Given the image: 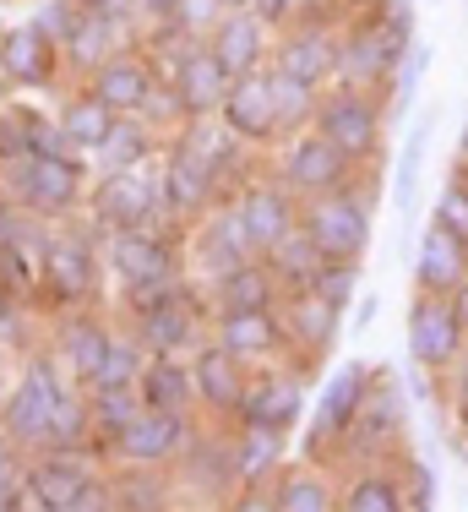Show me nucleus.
<instances>
[{"mask_svg":"<svg viewBox=\"0 0 468 512\" xmlns=\"http://www.w3.org/2000/svg\"><path fill=\"white\" fill-rule=\"evenodd\" d=\"M300 229L322 246L332 262H360L365 246L376 235V191H360L354 197V180L338 191H322V197L300 202Z\"/></svg>","mask_w":468,"mask_h":512,"instance_id":"1","label":"nucleus"},{"mask_svg":"<svg viewBox=\"0 0 468 512\" xmlns=\"http://www.w3.org/2000/svg\"><path fill=\"white\" fill-rule=\"evenodd\" d=\"M11 197L39 218H60L82 202V164L71 153H17L6 158Z\"/></svg>","mask_w":468,"mask_h":512,"instance_id":"2","label":"nucleus"},{"mask_svg":"<svg viewBox=\"0 0 468 512\" xmlns=\"http://www.w3.org/2000/svg\"><path fill=\"white\" fill-rule=\"evenodd\" d=\"M66 393V365L60 355L49 360H28L22 365V382L6 393V436L22 447H49V425H55V404Z\"/></svg>","mask_w":468,"mask_h":512,"instance_id":"3","label":"nucleus"},{"mask_svg":"<svg viewBox=\"0 0 468 512\" xmlns=\"http://www.w3.org/2000/svg\"><path fill=\"white\" fill-rule=\"evenodd\" d=\"M316 131H322L327 142H338L354 164H376L381 131H387V120H381V99H376V93H365V88H343V82H338V93H327V99L316 104Z\"/></svg>","mask_w":468,"mask_h":512,"instance_id":"4","label":"nucleus"},{"mask_svg":"<svg viewBox=\"0 0 468 512\" xmlns=\"http://www.w3.org/2000/svg\"><path fill=\"white\" fill-rule=\"evenodd\" d=\"M468 349V327L458 322L452 311V295H414V311H409V360L425 365L430 376L452 371Z\"/></svg>","mask_w":468,"mask_h":512,"instance_id":"5","label":"nucleus"},{"mask_svg":"<svg viewBox=\"0 0 468 512\" xmlns=\"http://www.w3.org/2000/svg\"><path fill=\"white\" fill-rule=\"evenodd\" d=\"M278 175L289 180V186L300 191V202H305V197H322V191L349 186V180H354V158L311 126V131H294V137H289Z\"/></svg>","mask_w":468,"mask_h":512,"instance_id":"6","label":"nucleus"},{"mask_svg":"<svg viewBox=\"0 0 468 512\" xmlns=\"http://www.w3.org/2000/svg\"><path fill=\"white\" fill-rule=\"evenodd\" d=\"M234 213H240L251 246L267 256L278 240H289L294 229H300V191H294L283 175L278 180H251V186L234 197Z\"/></svg>","mask_w":468,"mask_h":512,"instance_id":"7","label":"nucleus"},{"mask_svg":"<svg viewBox=\"0 0 468 512\" xmlns=\"http://www.w3.org/2000/svg\"><path fill=\"white\" fill-rule=\"evenodd\" d=\"M93 213L104 229H142L164 213V191H158V180L147 175L142 164L104 169V180H98V191H93Z\"/></svg>","mask_w":468,"mask_h":512,"instance_id":"8","label":"nucleus"},{"mask_svg":"<svg viewBox=\"0 0 468 512\" xmlns=\"http://www.w3.org/2000/svg\"><path fill=\"white\" fill-rule=\"evenodd\" d=\"M104 262H109V273H115L126 289H147V284H164V278H180L175 246H169L153 224L115 229V235H109V246H104Z\"/></svg>","mask_w":468,"mask_h":512,"instance_id":"9","label":"nucleus"},{"mask_svg":"<svg viewBox=\"0 0 468 512\" xmlns=\"http://www.w3.org/2000/svg\"><path fill=\"white\" fill-rule=\"evenodd\" d=\"M109 447H115V458L131 463V469H158V463L180 458L191 447V420L186 414H164V409H142Z\"/></svg>","mask_w":468,"mask_h":512,"instance_id":"10","label":"nucleus"},{"mask_svg":"<svg viewBox=\"0 0 468 512\" xmlns=\"http://www.w3.org/2000/svg\"><path fill=\"white\" fill-rule=\"evenodd\" d=\"M218 120H224V126L245 142V148L283 137V126H278V104H273V66L234 77V82H229V93H224V109H218Z\"/></svg>","mask_w":468,"mask_h":512,"instance_id":"11","label":"nucleus"},{"mask_svg":"<svg viewBox=\"0 0 468 512\" xmlns=\"http://www.w3.org/2000/svg\"><path fill=\"white\" fill-rule=\"evenodd\" d=\"M403 393H398V382H392L387 371L371 382V393H365V404L360 414H354V425H349V436L343 442L354 447L360 458H381L387 447H398V436H403Z\"/></svg>","mask_w":468,"mask_h":512,"instance_id":"12","label":"nucleus"},{"mask_svg":"<svg viewBox=\"0 0 468 512\" xmlns=\"http://www.w3.org/2000/svg\"><path fill=\"white\" fill-rule=\"evenodd\" d=\"M218 186H224V175H218V169L207 164L202 153H191L186 142H175V148H169L164 175H158V191H164V213H175V218L202 213V207H213Z\"/></svg>","mask_w":468,"mask_h":512,"instance_id":"13","label":"nucleus"},{"mask_svg":"<svg viewBox=\"0 0 468 512\" xmlns=\"http://www.w3.org/2000/svg\"><path fill=\"white\" fill-rule=\"evenodd\" d=\"M229 71H224V60H218L213 50H207V39L196 44V50H186L169 66V88H175V99H180V115L196 120V115H218L224 109V93H229Z\"/></svg>","mask_w":468,"mask_h":512,"instance_id":"14","label":"nucleus"},{"mask_svg":"<svg viewBox=\"0 0 468 512\" xmlns=\"http://www.w3.org/2000/svg\"><path fill=\"white\" fill-rule=\"evenodd\" d=\"M468 278V235H458L452 224H441L430 213L425 235H420V251H414V284L425 295H452Z\"/></svg>","mask_w":468,"mask_h":512,"instance_id":"15","label":"nucleus"},{"mask_svg":"<svg viewBox=\"0 0 468 512\" xmlns=\"http://www.w3.org/2000/svg\"><path fill=\"white\" fill-rule=\"evenodd\" d=\"M0 71H6L17 88H49L60 71V39L44 22H22L0 39Z\"/></svg>","mask_w":468,"mask_h":512,"instance_id":"16","label":"nucleus"},{"mask_svg":"<svg viewBox=\"0 0 468 512\" xmlns=\"http://www.w3.org/2000/svg\"><path fill=\"white\" fill-rule=\"evenodd\" d=\"M191 382H196V404L213 409V414H240L245 404V387H251V376H245V360L229 355L224 344H202L191 355Z\"/></svg>","mask_w":468,"mask_h":512,"instance_id":"17","label":"nucleus"},{"mask_svg":"<svg viewBox=\"0 0 468 512\" xmlns=\"http://www.w3.org/2000/svg\"><path fill=\"white\" fill-rule=\"evenodd\" d=\"M153 88H158V71H153V60L137 55V50H115L93 71V93L115 109V115H142L147 99H153Z\"/></svg>","mask_w":468,"mask_h":512,"instance_id":"18","label":"nucleus"},{"mask_svg":"<svg viewBox=\"0 0 468 512\" xmlns=\"http://www.w3.org/2000/svg\"><path fill=\"white\" fill-rule=\"evenodd\" d=\"M39 278L55 300H88L98 289V256L88 240L77 235H60V240H44V256H39Z\"/></svg>","mask_w":468,"mask_h":512,"instance_id":"19","label":"nucleus"},{"mask_svg":"<svg viewBox=\"0 0 468 512\" xmlns=\"http://www.w3.org/2000/svg\"><path fill=\"white\" fill-rule=\"evenodd\" d=\"M305 414V382L294 371H267V376H251L245 387V404H240V420L245 425H273V431H294Z\"/></svg>","mask_w":468,"mask_h":512,"instance_id":"20","label":"nucleus"},{"mask_svg":"<svg viewBox=\"0 0 468 512\" xmlns=\"http://www.w3.org/2000/svg\"><path fill=\"white\" fill-rule=\"evenodd\" d=\"M332 77H338L343 88H365V93H376L392 82V60H387V44H381L376 17L354 22L338 39V71H332Z\"/></svg>","mask_w":468,"mask_h":512,"instance_id":"21","label":"nucleus"},{"mask_svg":"<svg viewBox=\"0 0 468 512\" xmlns=\"http://www.w3.org/2000/svg\"><path fill=\"white\" fill-rule=\"evenodd\" d=\"M371 382H376V376H371V365H365V360L338 365V371L327 376L322 398H316V436L343 442L349 425H354V414H360V404H365V393H371Z\"/></svg>","mask_w":468,"mask_h":512,"instance_id":"22","label":"nucleus"},{"mask_svg":"<svg viewBox=\"0 0 468 512\" xmlns=\"http://www.w3.org/2000/svg\"><path fill=\"white\" fill-rule=\"evenodd\" d=\"M137 338L153 349V355H191V349L202 344V311H196V295L186 289V295L142 311L137 316Z\"/></svg>","mask_w":468,"mask_h":512,"instance_id":"23","label":"nucleus"},{"mask_svg":"<svg viewBox=\"0 0 468 512\" xmlns=\"http://www.w3.org/2000/svg\"><path fill=\"white\" fill-rule=\"evenodd\" d=\"M283 333H289V349H300L305 360H316L338 344L343 311L332 306V300H322L316 289H300V295H289V306H283Z\"/></svg>","mask_w":468,"mask_h":512,"instance_id":"24","label":"nucleus"},{"mask_svg":"<svg viewBox=\"0 0 468 512\" xmlns=\"http://www.w3.org/2000/svg\"><path fill=\"white\" fill-rule=\"evenodd\" d=\"M213 338L240 360H267V355H278V349L289 344L278 306H267V311H218Z\"/></svg>","mask_w":468,"mask_h":512,"instance_id":"25","label":"nucleus"},{"mask_svg":"<svg viewBox=\"0 0 468 512\" xmlns=\"http://www.w3.org/2000/svg\"><path fill=\"white\" fill-rule=\"evenodd\" d=\"M207 50L224 60L229 77H245V71H262L267 60V22L256 17L251 6L240 11H224V22H218L213 33H207Z\"/></svg>","mask_w":468,"mask_h":512,"instance_id":"26","label":"nucleus"},{"mask_svg":"<svg viewBox=\"0 0 468 512\" xmlns=\"http://www.w3.org/2000/svg\"><path fill=\"white\" fill-rule=\"evenodd\" d=\"M273 71H283V77H300L311 82V88H322V82L338 71V39L322 28V22H300V28L289 33V39L273 50Z\"/></svg>","mask_w":468,"mask_h":512,"instance_id":"27","label":"nucleus"},{"mask_svg":"<svg viewBox=\"0 0 468 512\" xmlns=\"http://www.w3.org/2000/svg\"><path fill=\"white\" fill-rule=\"evenodd\" d=\"M251 256H262V251L251 246V235H245V224H240V213H234V202H229V207H213V218H207L202 235H196V262H202L207 284H213L218 273H229V267L251 262Z\"/></svg>","mask_w":468,"mask_h":512,"instance_id":"28","label":"nucleus"},{"mask_svg":"<svg viewBox=\"0 0 468 512\" xmlns=\"http://www.w3.org/2000/svg\"><path fill=\"white\" fill-rule=\"evenodd\" d=\"M278 295H283V284H278L273 267H267V256H251V262H240V267L213 278L218 311H267V306H278Z\"/></svg>","mask_w":468,"mask_h":512,"instance_id":"29","label":"nucleus"},{"mask_svg":"<svg viewBox=\"0 0 468 512\" xmlns=\"http://www.w3.org/2000/svg\"><path fill=\"white\" fill-rule=\"evenodd\" d=\"M115 28H120V11H109V6H77L66 39H60V55H66L71 66H82V71L104 66V60L115 55Z\"/></svg>","mask_w":468,"mask_h":512,"instance_id":"30","label":"nucleus"},{"mask_svg":"<svg viewBox=\"0 0 468 512\" xmlns=\"http://www.w3.org/2000/svg\"><path fill=\"white\" fill-rule=\"evenodd\" d=\"M186 463V485L196 496H213V502H224L229 485H240V458H234V442H196L180 453Z\"/></svg>","mask_w":468,"mask_h":512,"instance_id":"31","label":"nucleus"},{"mask_svg":"<svg viewBox=\"0 0 468 512\" xmlns=\"http://www.w3.org/2000/svg\"><path fill=\"white\" fill-rule=\"evenodd\" d=\"M142 404L147 409H164V414H186L191 398H196V382H191V365L186 355H153L137 382Z\"/></svg>","mask_w":468,"mask_h":512,"instance_id":"32","label":"nucleus"},{"mask_svg":"<svg viewBox=\"0 0 468 512\" xmlns=\"http://www.w3.org/2000/svg\"><path fill=\"white\" fill-rule=\"evenodd\" d=\"M327 262H332V256L316 246L305 229H294L289 240H278V246L267 251V267L278 273V284L289 289V295H300V289H316V278H322Z\"/></svg>","mask_w":468,"mask_h":512,"instance_id":"33","label":"nucleus"},{"mask_svg":"<svg viewBox=\"0 0 468 512\" xmlns=\"http://www.w3.org/2000/svg\"><path fill=\"white\" fill-rule=\"evenodd\" d=\"M33 485H39V502L44 512H71L77 491L93 480V463L88 458H71V447H60V458H44L39 469H28Z\"/></svg>","mask_w":468,"mask_h":512,"instance_id":"34","label":"nucleus"},{"mask_svg":"<svg viewBox=\"0 0 468 512\" xmlns=\"http://www.w3.org/2000/svg\"><path fill=\"white\" fill-rule=\"evenodd\" d=\"M109 327L104 322H93V316H71L66 327H60V344H55V355L60 365H66L71 376H82V382H93V371L104 365V349H109Z\"/></svg>","mask_w":468,"mask_h":512,"instance_id":"35","label":"nucleus"},{"mask_svg":"<svg viewBox=\"0 0 468 512\" xmlns=\"http://www.w3.org/2000/svg\"><path fill=\"white\" fill-rule=\"evenodd\" d=\"M430 131H436V109L414 120L409 137H403V148H398V169H392V197H398V213H409L414 197H420L425 158H430Z\"/></svg>","mask_w":468,"mask_h":512,"instance_id":"36","label":"nucleus"},{"mask_svg":"<svg viewBox=\"0 0 468 512\" xmlns=\"http://www.w3.org/2000/svg\"><path fill=\"white\" fill-rule=\"evenodd\" d=\"M115 109H109L98 93H82V99H71L66 109H60V131H66V142L77 153H98V142L109 137V126H115Z\"/></svg>","mask_w":468,"mask_h":512,"instance_id":"37","label":"nucleus"},{"mask_svg":"<svg viewBox=\"0 0 468 512\" xmlns=\"http://www.w3.org/2000/svg\"><path fill=\"white\" fill-rule=\"evenodd\" d=\"M153 137H158V131L147 126L142 115H120L115 126H109V137L98 142L93 158H98L104 169H131V164H142V158L153 153Z\"/></svg>","mask_w":468,"mask_h":512,"instance_id":"38","label":"nucleus"},{"mask_svg":"<svg viewBox=\"0 0 468 512\" xmlns=\"http://www.w3.org/2000/svg\"><path fill=\"white\" fill-rule=\"evenodd\" d=\"M343 507L349 512H409V496H403V480L387 469H371V474H354L343 485Z\"/></svg>","mask_w":468,"mask_h":512,"instance_id":"39","label":"nucleus"},{"mask_svg":"<svg viewBox=\"0 0 468 512\" xmlns=\"http://www.w3.org/2000/svg\"><path fill=\"white\" fill-rule=\"evenodd\" d=\"M147 360H153V349H147L137 333H131V338H109L104 365L93 371L88 393H98V387H137V382H142V371H147Z\"/></svg>","mask_w":468,"mask_h":512,"instance_id":"40","label":"nucleus"},{"mask_svg":"<svg viewBox=\"0 0 468 512\" xmlns=\"http://www.w3.org/2000/svg\"><path fill=\"white\" fill-rule=\"evenodd\" d=\"M283 453V431L273 425H245V436L234 442V458H240V485L245 491H256V485L267 480V469L278 463Z\"/></svg>","mask_w":468,"mask_h":512,"instance_id":"41","label":"nucleus"},{"mask_svg":"<svg viewBox=\"0 0 468 512\" xmlns=\"http://www.w3.org/2000/svg\"><path fill=\"white\" fill-rule=\"evenodd\" d=\"M273 104H278V126L289 131H305L316 120V104H322V88H311V82L300 77H283V71H273Z\"/></svg>","mask_w":468,"mask_h":512,"instance_id":"42","label":"nucleus"},{"mask_svg":"<svg viewBox=\"0 0 468 512\" xmlns=\"http://www.w3.org/2000/svg\"><path fill=\"white\" fill-rule=\"evenodd\" d=\"M88 409H93V431H104L115 442L147 404H142L137 387H98V393H88Z\"/></svg>","mask_w":468,"mask_h":512,"instance_id":"43","label":"nucleus"},{"mask_svg":"<svg viewBox=\"0 0 468 512\" xmlns=\"http://www.w3.org/2000/svg\"><path fill=\"white\" fill-rule=\"evenodd\" d=\"M273 507L278 512H332L338 507V491H332L322 474H289V480H278Z\"/></svg>","mask_w":468,"mask_h":512,"instance_id":"44","label":"nucleus"},{"mask_svg":"<svg viewBox=\"0 0 468 512\" xmlns=\"http://www.w3.org/2000/svg\"><path fill=\"white\" fill-rule=\"evenodd\" d=\"M430 60H436V50H430L425 39H414L409 55L398 60V71H392V82H387V93H392V104H398V115H403V109H409L414 99H420V88H425V77H430Z\"/></svg>","mask_w":468,"mask_h":512,"instance_id":"45","label":"nucleus"},{"mask_svg":"<svg viewBox=\"0 0 468 512\" xmlns=\"http://www.w3.org/2000/svg\"><path fill=\"white\" fill-rule=\"evenodd\" d=\"M430 213H436L441 224H452L458 235H468V158H458V169H452V180L441 186V197Z\"/></svg>","mask_w":468,"mask_h":512,"instance_id":"46","label":"nucleus"},{"mask_svg":"<svg viewBox=\"0 0 468 512\" xmlns=\"http://www.w3.org/2000/svg\"><path fill=\"white\" fill-rule=\"evenodd\" d=\"M316 295L332 300L338 311H349L354 295H360V262H327L322 278H316Z\"/></svg>","mask_w":468,"mask_h":512,"instance_id":"47","label":"nucleus"},{"mask_svg":"<svg viewBox=\"0 0 468 512\" xmlns=\"http://www.w3.org/2000/svg\"><path fill=\"white\" fill-rule=\"evenodd\" d=\"M218 22H224V0H175V28L191 39H207Z\"/></svg>","mask_w":468,"mask_h":512,"instance_id":"48","label":"nucleus"},{"mask_svg":"<svg viewBox=\"0 0 468 512\" xmlns=\"http://www.w3.org/2000/svg\"><path fill=\"white\" fill-rule=\"evenodd\" d=\"M22 137H28V153H71L66 131H60V120L49 126L39 109H22Z\"/></svg>","mask_w":468,"mask_h":512,"instance_id":"49","label":"nucleus"},{"mask_svg":"<svg viewBox=\"0 0 468 512\" xmlns=\"http://www.w3.org/2000/svg\"><path fill=\"white\" fill-rule=\"evenodd\" d=\"M115 507H142V512H147V507H164V485H158L153 474L142 469L137 480H120V485H115Z\"/></svg>","mask_w":468,"mask_h":512,"instance_id":"50","label":"nucleus"},{"mask_svg":"<svg viewBox=\"0 0 468 512\" xmlns=\"http://www.w3.org/2000/svg\"><path fill=\"white\" fill-rule=\"evenodd\" d=\"M398 480H403V474H398ZM403 496H409V507H430V502H436V474H430L420 458L409 463V480H403Z\"/></svg>","mask_w":468,"mask_h":512,"instance_id":"51","label":"nucleus"},{"mask_svg":"<svg viewBox=\"0 0 468 512\" xmlns=\"http://www.w3.org/2000/svg\"><path fill=\"white\" fill-rule=\"evenodd\" d=\"M109 507H115V485L98 480V474L77 491V502H71V512H109Z\"/></svg>","mask_w":468,"mask_h":512,"instance_id":"52","label":"nucleus"},{"mask_svg":"<svg viewBox=\"0 0 468 512\" xmlns=\"http://www.w3.org/2000/svg\"><path fill=\"white\" fill-rule=\"evenodd\" d=\"M17 485H22V474H17V458H11L6 436H0V512H11V502H17Z\"/></svg>","mask_w":468,"mask_h":512,"instance_id":"53","label":"nucleus"},{"mask_svg":"<svg viewBox=\"0 0 468 512\" xmlns=\"http://www.w3.org/2000/svg\"><path fill=\"white\" fill-rule=\"evenodd\" d=\"M251 11L267 22V28H283V22L300 17V0H251Z\"/></svg>","mask_w":468,"mask_h":512,"instance_id":"54","label":"nucleus"},{"mask_svg":"<svg viewBox=\"0 0 468 512\" xmlns=\"http://www.w3.org/2000/svg\"><path fill=\"white\" fill-rule=\"evenodd\" d=\"M452 409H458V420L468 425V349H463V360L452 365Z\"/></svg>","mask_w":468,"mask_h":512,"instance_id":"55","label":"nucleus"},{"mask_svg":"<svg viewBox=\"0 0 468 512\" xmlns=\"http://www.w3.org/2000/svg\"><path fill=\"white\" fill-rule=\"evenodd\" d=\"M376 311H381V295H360V300H354V333H360V327H371Z\"/></svg>","mask_w":468,"mask_h":512,"instance_id":"56","label":"nucleus"},{"mask_svg":"<svg viewBox=\"0 0 468 512\" xmlns=\"http://www.w3.org/2000/svg\"><path fill=\"white\" fill-rule=\"evenodd\" d=\"M452 311H458V322L468 327V278H463L458 289H452Z\"/></svg>","mask_w":468,"mask_h":512,"instance_id":"57","label":"nucleus"},{"mask_svg":"<svg viewBox=\"0 0 468 512\" xmlns=\"http://www.w3.org/2000/svg\"><path fill=\"white\" fill-rule=\"evenodd\" d=\"M6 235H11V218H6V207H0V246H6Z\"/></svg>","mask_w":468,"mask_h":512,"instance_id":"58","label":"nucleus"},{"mask_svg":"<svg viewBox=\"0 0 468 512\" xmlns=\"http://www.w3.org/2000/svg\"><path fill=\"white\" fill-rule=\"evenodd\" d=\"M458 158H468V120H463V137H458Z\"/></svg>","mask_w":468,"mask_h":512,"instance_id":"59","label":"nucleus"},{"mask_svg":"<svg viewBox=\"0 0 468 512\" xmlns=\"http://www.w3.org/2000/svg\"><path fill=\"white\" fill-rule=\"evenodd\" d=\"M0 398H6V355H0Z\"/></svg>","mask_w":468,"mask_h":512,"instance_id":"60","label":"nucleus"},{"mask_svg":"<svg viewBox=\"0 0 468 512\" xmlns=\"http://www.w3.org/2000/svg\"><path fill=\"white\" fill-rule=\"evenodd\" d=\"M349 6H354V11H365V6H381V0H349Z\"/></svg>","mask_w":468,"mask_h":512,"instance_id":"61","label":"nucleus"},{"mask_svg":"<svg viewBox=\"0 0 468 512\" xmlns=\"http://www.w3.org/2000/svg\"><path fill=\"white\" fill-rule=\"evenodd\" d=\"M240 6H251V0H224V11H240Z\"/></svg>","mask_w":468,"mask_h":512,"instance_id":"62","label":"nucleus"},{"mask_svg":"<svg viewBox=\"0 0 468 512\" xmlns=\"http://www.w3.org/2000/svg\"><path fill=\"white\" fill-rule=\"evenodd\" d=\"M463 6H468V0H463Z\"/></svg>","mask_w":468,"mask_h":512,"instance_id":"63","label":"nucleus"}]
</instances>
